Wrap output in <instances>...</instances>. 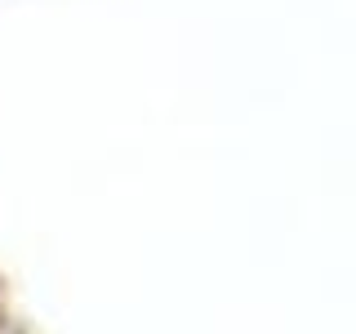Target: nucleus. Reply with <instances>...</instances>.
<instances>
[]
</instances>
